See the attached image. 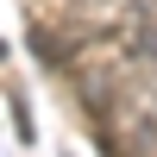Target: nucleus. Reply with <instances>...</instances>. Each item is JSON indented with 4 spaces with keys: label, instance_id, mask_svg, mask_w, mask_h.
<instances>
[{
    "label": "nucleus",
    "instance_id": "nucleus-1",
    "mask_svg": "<svg viewBox=\"0 0 157 157\" xmlns=\"http://www.w3.org/2000/svg\"><path fill=\"white\" fill-rule=\"evenodd\" d=\"M120 44L132 57H157V0H132L120 19Z\"/></svg>",
    "mask_w": 157,
    "mask_h": 157
}]
</instances>
